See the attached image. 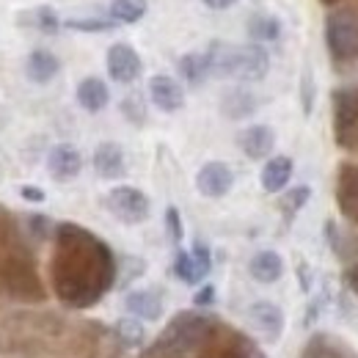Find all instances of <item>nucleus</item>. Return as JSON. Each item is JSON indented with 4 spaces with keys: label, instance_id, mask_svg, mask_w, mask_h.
I'll return each instance as SVG.
<instances>
[{
    "label": "nucleus",
    "instance_id": "1",
    "mask_svg": "<svg viewBox=\"0 0 358 358\" xmlns=\"http://www.w3.org/2000/svg\"><path fill=\"white\" fill-rule=\"evenodd\" d=\"M55 254L50 262L55 295L75 309L94 306L116 278V259L105 240L78 224L55 226Z\"/></svg>",
    "mask_w": 358,
    "mask_h": 358
},
{
    "label": "nucleus",
    "instance_id": "2",
    "mask_svg": "<svg viewBox=\"0 0 358 358\" xmlns=\"http://www.w3.org/2000/svg\"><path fill=\"white\" fill-rule=\"evenodd\" d=\"M218 334V320L199 312H179L166 331L157 336L152 353L166 358H187L196 350H204Z\"/></svg>",
    "mask_w": 358,
    "mask_h": 358
},
{
    "label": "nucleus",
    "instance_id": "3",
    "mask_svg": "<svg viewBox=\"0 0 358 358\" xmlns=\"http://www.w3.org/2000/svg\"><path fill=\"white\" fill-rule=\"evenodd\" d=\"M204 55L210 64V75L215 78H234L243 83H257L270 72V55L262 45L213 42Z\"/></svg>",
    "mask_w": 358,
    "mask_h": 358
},
{
    "label": "nucleus",
    "instance_id": "4",
    "mask_svg": "<svg viewBox=\"0 0 358 358\" xmlns=\"http://www.w3.org/2000/svg\"><path fill=\"white\" fill-rule=\"evenodd\" d=\"M325 45L336 64L358 58V14L353 8H334L325 17Z\"/></svg>",
    "mask_w": 358,
    "mask_h": 358
},
{
    "label": "nucleus",
    "instance_id": "5",
    "mask_svg": "<svg viewBox=\"0 0 358 358\" xmlns=\"http://www.w3.org/2000/svg\"><path fill=\"white\" fill-rule=\"evenodd\" d=\"M105 207H108V213H110L116 221H122V224H127V226L143 224V221L149 218V213H152L149 196H146L143 190L133 187V185H119V187L108 190Z\"/></svg>",
    "mask_w": 358,
    "mask_h": 358
},
{
    "label": "nucleus",
    "instance_id": "6",
    "mask_svg": "<svg viewBox=\"0 0 358 358\" xmlns=\"http://www.w3.org/2000/svg\"><path fill=\"white\" fill-rule=\"evenodd\" d=\"M358 130V86L334 91V133L342 146H353Z\"/></svg>",
    "mask_w": 358,
    "mask_h": 358
},
{
    "label": "nucleus",
    "instance_id": "7",
    "mask_svg": "<svg viewBox=\"0 0 358 358\" xmlns=\"http://www.w3.org/2000/svg\"><path fill=\"white\" fill-rule=\"evenodd\" d=\"M105 66H108V75H110L116 83H135V80L141 78V72H143L141 55H138L135 47L127 45V42H116V45L108 47Z\"/></svg>",
    "mask_w": 358,
    "mask_h": 358
},
{
    "label": "nucleus",
    "instance_id": "8",
    "mask_svg": "<svg viewBox=\"0 0 358 358\" xmlns=\"http://www.w3.org/2000/svg\"><path fill=\"white\" fill-rule=\"evenodd\" d=\"M210 270H213V257L201 240L193 243L190 251H177V257H174V273L185 284H199L201 278L210 275Z\"/></svg>",
    "mask_w": 358,
    "mask_h": 358
},
{
    "label": "nucleus",
    "instance_id": "9",
    "mask_svg": "<svg viewBox=\"0 0 358 358\" xmlns=\"http://www.w3.org/2000/svg\"><path fill=\"white\" fill-rule=\"evenodd\" d=\"M231 185H234V174H231V169L226 166L224 160H210L196 174V187L207 199H224L226 193L231 190Z\"/></svg>",
    "mask_w": 358,
    "mask_h": 358
},
{
    "label": "nucleus",
    "instance_id": "10",
    "mask_svg": "<svg viewBox=\"0 0 358 358\" xmlns=\"http://www.w3.org/2000/svg\"><path fill=\"white\" fill-rule=\"evenodd\" d=\"M336 204L348 221L358 226V163H342L336 174Z\"/></svg>",
    "mask_w": 358,
    "mask_h": 358
},
{
    "label": "nucleus",
    "instance_id": "11",
    "mask_svg": "<svg viewBox=\"0 0 358 358\" xmlns=\"http://www.w3.org/2000/svg\"><path fill=\"white\" fill-rule=\"evenodd\" d=\"M47 171L58 182H69L83 171V155L72 143H55L47 155Z\"/></svg>",
    "mask_w": 358,
    "mask_h": 358
},
{
    "label": "nucleus",
    "instance_id": "12",
    "mask_svg": "<svg viewBox=\"0 0 358 358\" xmlns=\"http://www.w3.org/2000/svg\"><path fill=\"white\" fill-rule=\"evenodd\" d=\"M149 99L155 102L157 110L163 113H177L185 108V91L174 78L169 75H155L149 80Z\"/></svg>",
    "mask_w": 358,
    "mask_h": 358
},
{
    "label": "nucleus",
    "instance_id": "13",
    "mask_svg": "<svg viewBox=\"0 0 358 358\" xmlns=\"http://www.w3.org/2000/svg\"><path fill=\"white\" fill-rule=\"evenodd\" d=\"M237 146L243 149V155L248 160H265L275 149V133L268 124H251L237 135Z\"/></svg>",
    "mask_w": 358,
    "mask_h": 358
},
{
    "label": "nucleus",
    "instance_id": "14",
    "mask_svg": "<svg viewBox=\"0 0 358 358\" xmlns=\"http://www.w3.org/2000/svg\"><path fill=\"white\" fill-rule=\"evenodd\" d=\"M94 171L102 179H122L127 174V160L119 143L113 141H102L94 149Z\"/></svg>",
    "mask_w": 358,
    "mask_h": 358
},
{
    "label": "nucleus",
    "instance_id": "15",
    "mask_svg": "<svg viewBox=\"0 0 358 358\" xmlns=\"http://www.w3.org/2000/svg\"><path fill=\"white\" fill-rule=\"evenodd\" d=\"M248 320L268 336L270 342H275V339L284 334V312H281L275 303H270V301H257V303H251Z\"/></svg>",
    "mask_w": 358,
    "mask_h": 358
},
{
    "label": "nucleus",
    "instance_id": "16",
    "mask_svg": "<svg viewBox=\"0 0 358 358\" xmlns=\"http://www.w3.org/2000/svg\"><path fill=\"white\" fill-rule=\"evenodd\" d=\"M58 72H61V61L50 50H42V47L39 50H31V55L25 61V75H28L31 83L47 86Z\"/></svg>",
    "mask_w": 358,
    "mask_h": 358
},
{
    "label": "nucleus",
    "instance_id": "17",
    "mask_svg": "<svg viewBox=\"0 0 358 358\" xmlns=\"http://www.w3.org/2000/svg\"><path fill=\"white\" fill-rule=\"evenodd\" d=\"M248 273L259 284H275L284 275V259H281L278 251H270V248L257 251L251 257V262H248Z\"/></svg>",
    "mask_w": 358,
    "mask_h": 358
},
{
    "label": "nucleus",
    "instance_id": "18",
    "mask_svg": "<svg viewBox=\"0 0 358 358\" xmlns=\"http://www.w3.org/2000/svg\"><path fill=\"white\" fill-rule=\"evenodd\" d=\"M259 108V99L245 89H229L221 96V113L231 122H240V119H248L254 116Z\"/></svg>",
    "mask_w": 358,
    "mask_h": 358
},
{
    "label": "nucleus",
    "instance_id": "19",
    "mask_svg": "<svg viewBox=\"0 0 358 358\" xmlns=\"http://www.w3.org/2000/svg\"><path fill=\"white\" fill-rule=\"evenodd\" d=\"M292 171H295L292 157H287V155L270 157L268 163H265V169H262V187H265L268 193H281V190L289 185Z\"/></svg>",
    "mask_w": 358,
    "mask_h": 358
},
{
    "label": "nucleus",
    "instance_id": "20",
    "mask_svg": "<svg viewBox=\"0 0 358 358\" xmlns=\"http://www.w3.org/2000/svg\"><path fill=\"white\" fill-rule=\"evenodd\" d=\"M124 306L138 320H160L163 317V298L155 289H133L127 295Z\"/></svg>",
    "mask_w": 358,
    "mask_h": 358
},
{
    "label": "nucleus",
    "instance_id": "21",
    "mask_svg": "<svg viewBox=\"0 0 358 358\" xmlns=\"http://www.w3.org/2000/svg\"><path fill=\"white\" fill-rule=\"evenodd\" d=\"M75 94H78L80 108L89 110V113L105 110L108 102H110V91L105 86V80H99V78H83V80L78 83V91H75Z\"/></svg>",
    "mask_w": 358,
    "mask_h": 358
},
{
    "label": "nucleus",
    "instance_id": "22",
    "mask_svg": "<svg viewBox=\"0 0 358 358\" xmlns=\"http://www.w3.org/2000/svg\"><path fill=\"white\" fill-rule=\"evenodd\" d=\"M245 31L251 36V42L262 45V42H275L281 36V20L273 17V14H265V11H257L248 17L245 22Z\"/></svg>",
    "mask_w": 358,
    "mask_h": 358
},
{
    "label": "nucleus",
    "instance_id": "23",
    "mask_svg": "<svg viewBox=\"0 0 358 358\" xmlns=\"http://www.w3.org/2000/svg\"><path fill=\"white\" fill-rule=\"evenodd\" d=\"M17 22L22 28H31V31H39V34H55L61 28V20L50 6H36L31 11H22L17 17Z\"/></svg>",
    "mask_w": 358,
    "mask_h": 358
},
{
    "label": "nucleus",
    "instance_id": "24",
    "mask_svg": "<svg viewBox=\"0 0 358 358\" xmlns=\"http://www.w3.org/2000/svg\"><path fill=\"white\" fill-rule=\"evenodd\" d=\"M177 69L187 86H201L210 78V64H207V55L204 52H187V55H182Z\"/></svg>",
    "mask_w": 358,
    "mask_h": 358
},
{
    "label": "nucleus",
    "instance_id": "25",
    "mask_svg": "<svg viewBox=\"0 0 358 358\" xmlns=\"http://www.w3.org/2000/svg\"><path fill=\"white\" fill-rule=\"evenodd\" d=\"M110 20L119 25H133L138 20H143L146 14V0H113L110 3Z\"/></svg>",
    "mask_w": 358,
    "mask_h": 358
},
{
    "label": "nucleus",
    "instance_id": "26",
    "mask_svg": "<svg viewBox=\"0 0 358 358\" xmlns=\"http://www.w3.org/2000/svg\"><path fill=\"white\" fill-rule=\"evenodd\" d=\"M309 199H312V187H309V185H298V187L287 190V193L281 196V213L287 215V221H292V215H298V213L306 207Z\"/></svg>",
    "mask_w": 358,
    "mask_h": 358
},
{
    "label": "nucleus",
    "instance_id": "27",
    "mask_svg": "<svg viewBox=\"0 0 358 358\" xmlns=\"http://www.w3.org/2000/svg\"><path fill=\"white\" fill-rule=\"evenodd\" d=\"M116 334H119L122 342L130 345V348L143 345V339H146V331H143V325H141L138 317H122V320L116 322Z\"/></svg>",
    "mask_w": 358,
    "mask_h": 358
},
{
    "label": "nucleus",
    "instance_id": "28",
    "mask_svg": "<svg viewBox=\"0 0 358 358\" xmlns=\"http://www.w3.org/2000/svg\"><path fill=\"white\" fill-rule=\"evenodd\" d=\"M64 28L69 31H80V34H108L116 28L113 20H105V17H83V20H66Z\"/></svg>",
    "mask_w": 358,
    "mask_h": 358
},
{
    "label": "nucleus",
    "instance_id": "29",
    "mask_svg": "<svg viewBox=\"0 0 358 358\" xmlns=\"http://www.w3.org/2000/svg\"><path fill=\"white\" fill-rule=\"evenodd\" d=\"M199 358H243V353H240V334H231V342H226V345L213 339V342L201 350Z\"/></svg>",
    "mask_w": 358,
    "mask_h": 358
},
{
    "label": "nucleus",
    "instance_id": "30",
    "mask_svg": "<svg viewBox=\"0 0 358 358\" xmlns=\"http://www.w3.org/2000/svg\"><path fill=\"white\" fill-rule=\"evenodd\" d=\"M314 99H317V83H314L312 66H306L303 75H301V105H303V113L306 116H312Z\"/></svg>",
    "mask_w": 358,
    "mask_h": 358
},
{
    "label": "nucleus",
    "instance_id": "31",
    "mask_svg": "<svg viewBox=\"0 0 358 358\" xmlns=\"http://www.w3.org/2000/svg\"><path fill=\"white\" fill-rule=\"evenodd\" d=\"M122 113H124L133 124H143V119H146V105H143L141 94H130V96L122 99Z\"/></svg>",
    "mask_w": 358,
    "mask_h": 358
},
{
    "label": "nucleus",
    "instance_id": "32",
    "mask_svg": "<svg viewBox=\"0 0 358 358\" xmlns=\"http://www.w3.org/2000/svg\"><path fill=\"white\" fill-rule=\"evenodd\" d=\"M28 226H31V234H36L39 240H47V237H52V234H55L52 221L45 218V215H31V218H28Z\"/></svg>",
    "mask_w": 358,
    "mask_h": 358
},
{
    "label": "nucleus",
    "instance_id": "33",
    "mask_svg": "<svg viewBox=\"0 0 358 358\" xmlns=\"http://www.w3.org/2000/svg\"><path fill=\"white\" fill-rule=\"evenodd\" d=\"M166 229H169V234H171L174 243H179V240L185 237V226H182V218H179L177 207H169V210H166Z\"/></svg>",
    "mask_w": 358,
    "mask_h": 358
},
{
    "label": "nucleus",
    "instance_id": "34",
    "mask_svg": "<svg viewBox=\"0 0 358 358\" xmlns=\"http://www.w3.org/2000/svg\"><path fill=\"white\" fill-rule=\"evenodd\" d=\"M20 196L25 199V201H31V204H42L47 196L42 187H36V185H22L20 187Z\"/></svg>",
    "mask_w": 358,
    "mask_h": 358
},
{
    "label": "nucleus",
    "instance_id": "35",
    "mask_svg": "<svg viewBox=\"0 0 358 358\" xmlns=\"http://www.w3.org/2000/svg\"><path fill=\"white\" fill-rule=\"evenodd\" d=\"M193 301H196V306H210V303L215 301V287H213V284L201 287V289L193 295Z\"/></svg>",
    "mask_w": 358,
    "mask_h": 358
},
{
    "label": "nucleus",
    "instance_id": "36",
    "mask_svg": "<svg viewBox=\"0 0 358 358\" xmlns=\"http://www.w3.org/2000/svg\"><path fill=\"white\" fill-rule=\"evenodd\" d=\"M207 8H213V11H224V8H229V6H234L237 0H201Z\"/></svg>",
    "mask_w": 358,
    "mask_h": 358
},
{
    "label": "nucleus",
    "instance_id": "37",
    "mask_svg": "<svg viewBox=\"0 0 358 358\" xmlns=\"http://www.w3.org/2000/svg\"><path fill=\"white\" fill-rule=\"evenodd\" d=\"M348 281H350V287L358 292V265H356V268H350V273H348Z\"/></svg>",
    "mask_w": 358,
    "mask_h": 358
},
{
    "label": "nucleus",
    "instance_id": "38",
    "mask_svg": "<svg viewBox=\"0 0 358 358\" xmlns=\"http://www.w3.org/2000/svg\"><path fill=\"white\" fill-rule=\"evenodd\" d=\"M320 3H322V6H336L339 0H320Z\"/></svg>",
    "mask_w": 358,
    "mask_h": 358
}]
</instances>
